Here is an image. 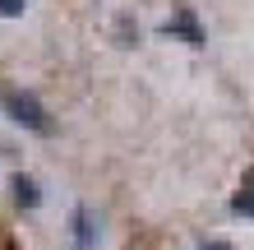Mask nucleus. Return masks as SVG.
<instances>
[{"mask_svg":"<svg viewBox=\"0 0 254 250\" xmlns=\"http://www.w3.org/2000/svg\"><path fill=\"white\" fill-rule=\"evenodd\" d=\"M0 107H5V116L14 125H28V130H37V135H51V116H47V107H42L33 93H23V88H0Z\"/></svg>","mask_w":254,"mask_h":250,"instance_id":"nucleus-1","label":"nucleus"},{"mask_svg":"<svg viewBox=\"0 0 254 250\" xmlns=\"http://www.w3.org/2000/svg\"><path fill=\"white\" fill-rule=\"evenodd\" d=\"M162 33H167V37H185L190 47H203V28H199V19H194V9H190V5L176 9L171 19L162 23Z\"/></svg>","mask_w":254,"mask_h":250,"instance_id":"nucleus-2","label":"nucleus"},{"mask_svg":"<svg viewBox=\"0 0 254 250\" xmlns=\"http://www.w3.org/2000/svg\"><path fill=\"white\" fill-rule=\"evenodd\" d=\"M231 213L236 218H254V167L241 176V190L231 195Z\"/></svg>","mask_w":254,"mask_h":250,"instance_id":"nucleus-3","label":"nucleus"},{"mask_svg":"<svg viewBox=\"0 0 254 250\" xmlns=\"http://www.w3.org/2000/svg\"><path fill=\"white\" fill-rule=\"evenodd\" d=\"M9 190H14V204H19V209H37V204H42V190H37L33 176H14Z\"/></svg>","mask_w":254,"mask_h":250,"instance_id":"nucleus-4","label":"nucleus"},{"mask_svg":"<svg viewBox=\"0 0 254 250\" xmlns=\"http://www.w3.org/2000/svg\"><path fill=\"white\" fill-rule=\"evenodd\" d=\"M74 237H79V250H88L93 246V218H88V209H74Z\"/></svg>","mask_w":254,"mask_h":250,"instance_id":"nucleus-5","label":"nucleus"},{"mask_svg":"<svg viewBox=\"0 0 254 250\" xmlns=\"http://www.w3.org/2000/svg\"><path fill=\"white\" fill-rule=\"evenodd\" d=\"M23 14V0H0V19H19Z\"/></svg>","mask_w":254,"mask_h":250,"instance_id":"nucleus-6","label":"nucleus"},{"mask_svg":"<svg viewBox=\"0 0 254 250\" xmlns=\"http://www.w3.org/2000/svg\"><path fill=\"white\" fill-rule=\"evenodd\" d=\"M194 250H231L227 241H208V246H194Z\"/></svg>","mask_w":254,"mask_h":250,"instance_id":"nucleus-7","label":"nucleus"}]
</instances>
